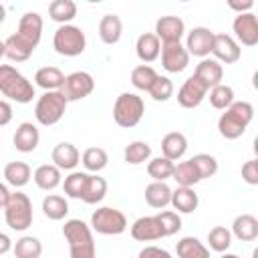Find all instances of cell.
<instances>
[{"instance_id":"cell-12","label":"cell","mask_w":258,"mask_h":258,"mask_svg":"<svg viewBox=\"0 0 258 258\" xmlns=\"http://www.w3.org/2000/svg\"><path fill=\"white\" fill-rule=\"evenodd\" d=\"M185 32V24L179 16H161L155 22V36L159 38L161 44H175L181 40Z\"/></svg>"},{"instance_id":"cell-37","label":"cell","mask_w":258,"mask_h":258,"mask_svg":"<svg viewBox=\"0 0 258 258\" xmlns=\"http://www.w3.org/2000/svg\"><path fill=\"white\" fill-rule=\"evenodd\" d=\"M87 179H89V173L85 171H73L71 175L64 177V194L73 200H83V194H85V187H87Z\"/></svg>"},{"instance_id":"cell-29","label":"cell","mask_w":258,"mask_h":258,"mask_svg":"<svg viewBox=\"0 0 258 258\" xmlns=\"http://www.w3.org/2000/svg\"><path fill=\"white\" fill-rule=\"evenodd\" d=\"M4 177H6V181H8L12 187L20 189V187H24V185L30 181L32 169H30V165L24 163V161H10V163H6V167H4Z\"/></svg>"},{"instance_id":"cell-26","label":"cell","mask_w":258,"mask_h":258,"mask_svg":"<svg viewBox=\"0 0 258 258\" xmlns=\"http://www.w3.org/2000/svg\"><path fill=\"white\" fill-rule=\"evenodd\" d=\"M32 177H34V183L40 187V189H44V191H50V189H54V187H58L60 185V169L56 167V165H52V163H44V165H38L36 169H34V173H32Z\"/></svg>"},{"instance_id":"cell-18","label":"cell","mask_w":258,"mask_h":258,"mask_svg":"<svg viewBox=\"0 0 258 258\" xmlns=\"http://www.w3.org/2000/svg\"><path fill=\"white\" fill-rule=\"evenodd\" d=\"M131 236L137 242H153V240L163 238V232H161L159 222L155 220V216H141L133 222Z\"/></svg>"},{"instance_id":"cell-5","label":"cell","mask_w":258,"mask_h":258,"mask_svg":"<svg viewBox=\"0 0 258 258\" xmlns=\"http://www.w3.org/2000/svg\"><path fill=\"white\" fill-rule=\"evenodd\" d=\"M4 218L12 230H16V232L28 230L32 226V202H30V198L22 191L10 194L8 204L4 206Z\"/></svg>"},{"instance_id":"cell-7","label":"cell","mask_w":258,"mask_h":258,"mask_svg":"<svg viewBox=\"0 0 258 258\" xmlns=\"http://www.w3.org/2000/svg\"><path fill=\"white\" fill-rule=\"evenodd\" d=\"M52 46L62 56H79V54H83V50L87 46V36L75 24H60L54 30Z\"/></svg>"},{"instance_id":"cell-47","label":"cell","mask_w":258,"mask_h":258,"mask_svg":"<svg viewBox=\"0 0 258 258\" xmlns=\"http://www.w3.org/2000/svg\"><path fill=\"white\" fill-rule=\"evenodd\" d=\"M242 179L248 185H258V159H250L242 165Z\"/></svg>"},{"instance_id":"cell-24","label":"cell","mask_w":258,"mask_h":258,"mask_svg":"<svg viewBox=\"0 0 258 258\" xmlns=\"http://www.w3.org/2000/svg\"><path fill=\"white\" fill-rule=\"evenodd\" d=\"M187 151V137L179 131H171L167 133L163 139H161V153L163 157L171 159V161H177L185 155Z\"/></svg>"},{"instance_id":"cell-43","label":"cell","mask_w":258,"mask_h":258,"mask_svg":"<svg viewBox=\"0 0 258 258\" xmlns=\"http://www.w3.org/2000/svg\"><path fill=\"white\" fill-rule=\"evenodd\" d=\"M208 244L214 252H220L224 254L230 246H232V234L226 226H214L210 232H208Z\"/></svg>"},{"instance_id":"cell-51","label":"cell","mask_w":258,"mask_h":258,"mask_svg":"<svg viewBox=\"0 0 258 258\" xmlns=\"http://www.w3.org/2000/svg\"><path fill=\"white\" fill-rule=\"evenodd\" d=\"M10 250H12V240L4 232H0V256L6 254V252H10Z\"/></svg>"},{"instance_id":"cell-46","label":"cell","mask_w":258,"mask_h":258,"mask_svg":"<svg viewBox=\"0 0 258 258\" xmlns=\"http://www.w3.org/2000/svg\"><path fill=\"white\" fill-rule=\"evenodd\" d=\"M147 93H149V95H151V99H153V101H157V103L169 101V99H171V95H173V83H171V79L157 75V79L153 81V85H151V89H149Z\"/></svg>"},{"instance_id":"cell-41","label":"cell","mask_w":258,"mask_h":258,"mask_svg":"<svg viewBox=\"0 0 258 258\" xmlns=\"http://www.w3.org/2000/svg\"><path fill=\"white\" fill-rule=\"evenodd\" d=\"M173 167H175V163L171 159L159 155L147 163V173H149V177H153V181H165L171 177Z\"/></svg>"},{"instance_id":"cell-17","label":"cell","mask_w":258,"mask_h":258,"mask_svg":"<svg viewBox=\"0 0 258 258\" xmlns=\"http://www.w3.org/2000/svg\"><path fill=\"white\" fill-rule=\"evenodd\" d=\"M14 147L22 153H32L36 147H38V141H40V133H38V127L30 121H24L16 127L14 131Z\"/></svg>"},{"instance_id":"cell-16","label":"cell","mask_w":258,"mask_h":258,"mask_svg":"<svg viewBox=\"0 0 258 258\" xmlns=\"http://www.w3.org/2000/svg\"><path fill=\"white\" fill-rule=\"evenodd\" d=\"M16 34L36 48L40 42V36H42V16L38 12H24L18 20Z\"/></svg>"},{"instance_id":"cell-50","label":"cell","mask_w":258,"mask_h":258,"mask_svg":"<svg viewBox=\"0 0 258 258\" xmlns=\"http://www.w3.org/2000/svg\"><path fill=\"white\" fill-rule=\"evenodd\" d=\"M228 6L232 8V10H236L238 14H246V12H250L252 8H254V2L252 0H244V2H228Z\"/></svg>"},{"instance_id":"cell-22","label":"cell","mask_w":258,"mask_h":258,"mask_svg":"<svg viewBox=\"0 0 258 258\" xmlns=\"http://www.w3.org/2000/svg\"><path fill=\"white\" fill-rule=\"evenodd\" d=\"M242 242H254L258 238V220L252 214H240L232 222V232Z\"/></svg>"},{"instance_id":"cell-4","label":"cell","mask_w":258,"mask_h":258,"mask_svg":"<svg viewBox=\"0 0 258 258\" xmlns=\"http://www.w3.org/2000/svg\"><path fill=\"white\" fill-rule=\"evenodd\" d=\"M145 113V103L139 95L135 93H121L117 99H115V105H113V119L119 127L123 129H131L135 127L141 117Z\"/></svg>"},{"instance_id":"cell-33","label":"cell","mask_w":258,"mask_h":258,"mask_svg":"<svg viewBox=\"0 0 258 258\" xmlns=\"http://www.w3.org/2000/svg\"><path fill=\"white\" fill-rule=\"evenodd\" d=\"M42 214L48 218V220H62L67 214H69V202L62 198V196H56V194H48L44 200H42Z\"/></svg>"},{"instance_id":"cell-19","label":"cell","mask_w":258,"mask_h":258,"mask_svg":"<svg viewBox=\"0 0 258 258\" xmlns=\"http://www.w3.org/2000/svg\"><path fill=\"white\" fill-rule=\"evenodd\" d=\"M194 77H196L198 81H202V83L208 87V91H210L212 87H216V85L222 83L224 69H222V64H220L216 58H202L200 64L196 67Z\"/></svg>"},{"instance_id":"cell-27","label":"cell","mask_w":258,"mask_h":258,"mask_svg":"<svg viewBox=\"0 0 258 258\" xmlns=\"http://www.w3.org/2000/svg\"><path fill=\"white\" fill-rule=\"evenodd\" d=\"M145 202L155 210L167 208L171 202V187L165 181H151L145 187Z\"/></svg>"},{"instance_id":"cell-44","label":"cell","mask_w":258,"mask_h":258,"mask_svg":"<svg viewBox=\"0 0 258 258\" xmlns=\"http://www.w3.org/2000/svg\"><path fill=\"white\" fill-rule=\"evenodd\" d=\"M189 161L194 163V167H196L200 179H208V177L216 175V171H218V161H216V157L210 155V153H198V155H194Z\"/></svg>"},{"instance_id":"cell-15","label":"cell","mask_w":258,"mask_h":258,"mask_svg":"<svg viewBox=\"0 0 258 258\" xmlns=\"http://www.w3.org/2000/svg\"><path fill=\"white\" fill-rule=\"evenodd\" d=\"M206 95H208V87L191 75V77L185 79L183 85L179 87V91H177V103H179L183 109H194V107H198V105L206 99Z\"/></svg>"},{"instance_id":"cell-31","label":"cell","mask_w":258,"mask_h":258,"mask_svg":"<svg viewBox=\"0 0 258 258\" xmlns=\"http://www.w3.org/2000/svg\"><path fill=\"white\" fill-rule=\"evenodd\" d=\"M177 258H210V250L196 236H185L175 246Z\"/></svg>"},{"instance_id":"cell-28","label":"cell","mask_w":258,"mask_h":258,"mask_svg":"<svg viewBox=\"0 0 258 258\" xmlns=\"http://www.w3.org/2000/svg\"><path fill=\"white\" fill-rule=\"evenodd\" d=\"M123 32V22L117 14H105L99 20V36L105 44H117Z\"/></svg>"},{"instance_id":"cell-6","label":"cell","mask_w":258,"mask_h":258,"mask_svg":"<svg viewBox=\"0 0 258 258\" xmlns=\"http://www.w3.org/2000/svg\"><path fill=\"white\" fill-rule=\"evenodd\" d=\"M67 99L62 97L60 91H44V95L38 97L36 101V107H34V117L40 125L44 127H50V125H56L64 111H67Z\"/></svg>"},{"instance_id":"cell-55","label":"cell","mask_w":258,"mask_h":258,"mask_svg":"<svg viewBox=\"0 0 258 258\" xmlns=\"http://www.w3.org/2000/svg\"><path fill=\"white\" fill-rule=\"evenodd\" d=\"M220 258H240V256H236V254H222Z\"/></svg>"},{"instance_id":"cell-3","label":"cell","mask_w":258,"mask_h":258,"mask_svg":"<svg viewBox=\"0 0 258 258\" xmlns=\"http://www.w3.org/2000/svg\"><path fill=\"white\" fill-rule=\"evenodd\" d=\"M0 93L16 103H30L34 99V85L12 64H0Z\"/></svg>"},{"instance_id":"cell-42","label":"cell","mask_w":258,"mask_h":258,"mask_svg":"<svg viewBox=\"0 0 258 258\" xmlns=\"http://www.w3.org/2000/svg\"><path fill=\"white\" fill-rule=\"evenodd\" d=\"M155 79H157V73L149 64H139L131 71V85L139 91H149Z\"/></svg>"},{"instance_id":"cell-11","label":"cell","mask_w":258,"mask_h":258,"mask_svg":"<svg viewBox=\"0 0 258 258\" xmlns=\"http://www.w3.org/2000/svg\"><path fill=\"white\" fill-rule=\"evenodd\" d=\"M234 34H236V42H242L244 46H256L258 44V18L254 12H246V14H238L232 22Z\"/></svg>"},{"instance_id":"cell-13","label":"cell","mask_w":258,"mask_h":258,"mask_svg":"<svg viewBox=\"0 0 258 258\" xmlns=\"http://www.w3.org/2000/svg\"><path fill=\"white\" fill-rule=\"evenodd\" d=\"M212 42H214V32L206 26H196L187 32L185 50H187V54L206 58L212 52Z\"/></svg>"},{"instance_id":"cell-39","label":"cell","mask_w":258,"mask_h":258,"mask_svg":"<svg viewBox=\"0 0 258 258\" xmlns=\"http://www.w3.org/2000/svg\"><path fill=\"white\" fill-rule=\"evenodd\" d=\"M208 93H210V103H212V107H214V109L226 111V109L234 103V89H232L230 85L220 83V85L212 87Z\"/></svg>"},{"instance_id":"cell-49","label":"cell","mask_w":258,"mask_h":258,"mask_svg":"<svg viewBox=\"0 0 258 258\" xmlns=\"http://www.w3.org/2000/svg\"><path fill=\"white\" fill-rule=\"evenodd\" d=\"M12 121V105L4 99H0V127L8 125Z\"/></svg>"},{"instance_id":"cell-54","label":"cell","mask_w":258,"mask_h":258,"mask_svg":"<svg viewBox=\"0 0 258 258\" xmlns=\"http://www.w3.org/2000/svg\"><path fill=\"white\" fill-rule=\"evenodd\" d=\"M4 52H6V50H4V42H2V40H0V58H2V56H4Z\"/></svg>"},{"instance_id":"cell-53","label":"cell","mask_w":258,"mask_h":258,"mask_svg":"<svg viewBox=\"0 0 258 258\" xmlns=\"http://www.w3.org/2000/svg\"><path fill=\"white\" fill-rule=\"evenodd\" d=\"M4 18H6V8H4L2 4H0V24L4 22Z\"/></svg>"},{"instance_id":"cell-2","label":"cell","mask_w":258,"mask_h":258,"mask_svg":"<svg viewBox=\"0 0 258 258\" xmlns=\"http://www.w3.org/2000/svg\"><path fill=\"white\" fill-rule=\"evenodd\" d=\"M62 236L69 242L71 258H95L97 256L91 226H87L83 220H77V218L67 220L62 226Z\"/></svg>"},{"instance_id":"cell-40","label":"cell","mask_w":258,"mask_h":258,"mask_svg":"<svg viewBox=\"0 0 258 258\" xmlns=\"http://www.w3.org/2000/svg\"><path fill=\"white\" fill-rule=\"evenodd\" d=\"M149 155H151V145L145 141H131L123 151V157L129 165L145 163L149 159Z\"/></svg>"},{"instance_id":"cell-21","label":"cell","mask_w":258,"mask_h":258,"mask_svg":"<svg viewBox=\"0 0 258 258\" xmlns=\"http://www.w3.org/2000/svg\"><path fill=\"white\" fill-rule=\"evenodd\" d=\"M200 198L194 191V187H175L171 189V202L169 206H173V210H177V214H191L198 210Z\"/></svg>"},{"instance_id":"cell-1","label":"cell","mask_w":258,"mask_h":258,"mask_svg":"<svg viewBox=\"0 0 258 258\" xmlns=\"http://www.w3.org/2000/svg\"><path fill=\"white\" fill-rule=\"evenodd\" d=\"M254 119V107L248 101H234L218 119V131L224 139H238Z\"/></svg>"},{"instance_id":"cell-45","label":"cell","mask_w":258,"mask_h":258,"mask_svg":"<svg viewBox=\"0 0 258 258\" xmlns=\"http://www.w3.org/2000/svg\"><path fill=\"white\" fill-rule=\"evenodd\" d=\"M155 220L159 222V228H161V232H163V238H165V236H173V234H177V232L181 230V218H179L177 212L161 210V212L155 216Z\"/></svg>"},{"instance_id":"cell-35","label":"cell","mask_w":258,"mask_h":258,"mask_svg":"<svg viewBox=\"0 0 258 258\" xmlns=\"http://www.w3.org/2000/svg\"><path fill=\"white\" fill-rule=\"evenodd\" d=\"M12 252L16 258H40L42 254V242L34 236H22L12 244Z\"/></svg>"},{"instance_id":"cell-48","label":"cell","mask_w":258,"mask_h":258,"mask_svg":"<svg viewBox=\"0 0 258 258\" xmlns=\"http://www.w3.org/2000/svg\"><path fill=\"white\" fill-rule=\"evenodd\" d=\"M139 258H171V254L159 246H145L139 252Z\"/></svg>"},{"instance_id":"cell-30","label":"cell","mask_w":258,"mask_h":258,"mask_svg":"<svg viewBox=\"0 0 258 258\" xmlns=\"http://www.w3.org/2000/svg\"><path fill=\"white\" fill-rule=\"evenodd\" d=\"M34 83L44 91H60L64 83V75L56 67H42L34 75Z\"/></svg>"},{"instance_id":"cell-38","label":"cell","mask_w":258,"mask_h":258,"mask_svg":"<svg viewBox=\"0 0 258 258\" xmlns=\"http://www.w3.org/2000/svg\"><path fill=\"white\" fill-rule=\"evenodd\" d=\"M107 194V181L105 177H99L97 173L95 175H89L87 179V187H85V194H83V202L85 204H99Z\"/></svg>"},{"instance_id":"cell-8","label":"cell","mask_w":258,"mask_h":258,"mask_svg":"<svg viewBox=\"0 0 258 258\" xmlns=\"http://www.w3.org/2000/svg\"><path fill=\"white\" fill-rule=\"evenodd\" d=\"M91 228L103 236H119L127 230V218L117 208H99L91 216Z\"/></svg>"},{"instance_id":"cell-32","label":"cell","mask_w":258,"mask_h":258,"mask_svg":"<svg viewBox=\"0 0 258 258\" xmlns=\"http://www.w3.org/2000/svg\"><path fill=\"white\" fill-rule=\"evenodd\" d=\"M81 161H83V165H85L87 171L99 173L101 169L107 167L109 155H107V151H105L103 147H87V149L83 151V155H81Z\"/></svg>"},{"instance_id":"cell-52","label":"cell","mask_w":258,"mask_h":258,"mask_svg":"<svg viewBox=\"0 0 258 258\" xmlns=\"http://www.w3.org/2000/svg\"><path fill=\"white\" fill-rule=\"evenodd\" d=\"M8 198H10V191L4 183H0V210H4V206L8 204Z\"/></svg>"},{"instance_id":"cell-14","label":"cell","mask_w":258,"mask_h":258,"mask_svg":"<svg viewBox=\"0 0 258 258\" xmlns=\"http://www.w3.org/2000/svg\"><path fill=\"white\" fill-rule=\"evenodd\" d=\"M161 67L167 73H181L189 64V54L181 42L175 44H161Z\"/></svg>"},{"instance_id":"cell-10","label":"cell","mask_w":258,"mask_h":258,"mask_svg":"<svg viewBox=\"0 0 258 258\" xmlns=\"http://www.w3.org/2000/svg\"><path fill=\"white\" fill-rule=\"evenodd\" d=\"M212 54L216 56V60L222 64H234L240 60L242 56V48L236 42L234 36L230 34H214V42H212Z\"/></svg>"},{"instance_id":"cell-36","label":"cell","mask_w":258,"mask_h":258,"mask_svg":"<svg viewBox=\"0 0 258 258\" xmlns=\"http://www.w3.org/2000/svg\"><path fill=\"white\" fill-rule=\"evenodd\" d=\"M171 177L177 181L179 187H194L198 181H202L200 175H198V171H196V167H194V163H191L189 159L177 163V165L173 167Z\"/></svg>"},{"instance_id":"cell-20","label":"cell","mask_w":258,"mask_h":258,"mask_svg":"<svg viewBox=\"0 0 258 258\" xmlns=\"http://www.w3.org/2000/svg\"><path fill=\"white\" fill-rule=\"evenodd\" d=\"M52 165H56L60 171L62 169H75L79 163H81V153L79 149L69 143V141H62V143H56L54 149H52Z\"/></svg>"},{"instance_id":"cell-23","label":"cell","mask_w":258,"mask_h":258,"mask_svg":"<svg viewBox=\"0 0 258 258\" xmlns=\"http://www.w3.org/2000/svg\"><path fill=\"white\" fill-rule=\"evenodd\" d=\"M4 56H8L12 62H24L30 58V54L34 52V46L30 42H26L24 38H20L16 32L10 34L6 40H4Z\"/></svg>"},{"instance_id":"cell-34","label":"cell","mask_w":258,"mask_h":258,"mask_svg":"<svg viewBox=\"0 0 258 258\" xmlns=\"http://www.w3.org/2000/svg\"><path fill=\"white\" fill-rule=\"evenodd\" d=\"M48 16L54 22L69 24L77 16V4L73 0H52L48 4Z\"/></svg>"},{"instance_id":"cell-25","label":"cell","mask_w":258,"mask_h":258,"mask_svg":"<svg viewBox=\"0 0 258 258\" xmlns=\"http://www.w3.org/2000/svg\"><path fill=\"white\" fill-rule=\"evenodd\" d=\"M135 52L141 62H153L161 52V42L153 32H145L135 42Z\"/></svg>"},{"instance_id":"cell-9","label":"cell","mask_w":258,"mask_h":258,"mask_svg":"<svg viewBox=\"0 0 258 258\" xmlns=\"http://www.w3.org/2000/svg\"><path fill=\"white\" fill-rule=\"evenodd\" d=\"M95 91V81L89 73L85 71H75L71 75L64 77V83L60 87L62 97L67 99V103L71 101H81L85 97H89Z\"/></svg>"}]
</instances>
